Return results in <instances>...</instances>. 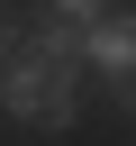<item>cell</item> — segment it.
<instances>
[{
	"mask_svg": "<svg viewBox=\"0 0 136 146\" xmlns=\"http://www.w3.org/2000/svg\"><path fill=\"white\" fill-rule=\"evenodd\" d=\"M0 110L27 119V128H45V137H63L82 119V64H54V55H36L18 36V55L0 64Z\"/></svg>",
	"mask_w": 136,
	"mask_h": 146,
	"instance_id": "6da1fadb",
	"label": "cell"
},
{
	"mask_svg": "<svg viewBox=\"0 0 136 146\" xmlns=\"http://www.w3.org/2000/svg\"><path fill=\"white\" fill-rule=\"evenodd\" d=\"M82 64H91L100 82H109V73H136V9H118V18L100 9V18L82 27Z\"/></svg>",
	"mask_w": 136,
	"mask_h": 146,
	"instance_id": "7a4b0ae2",
	"label": "cell"
},
{
	"mask_svg": "<svg viewBox=\"0 0 136 146\" xmlns=\"http://www.w3.org/2000/svg\"><path fill=\"white\" fill-rule=\"evenodd\" d=\"M100 9H109V0H45V18H73V27H91Z\"/></svg>",
	"mask_w": 136,
	"mask_h": 146,
	"instance_id": "3957f363",
	"label": "cell"
},
{
	"mask_svg": "<svg viewBox=\"0 0 136 146\" xmlns=\"http://www.w3.org/2000/svg\"><path fill=\"white\" fill-rule=\"evenodd\" d=\"M109 100H118V119H136V73H109Z\"/></svg>",
	"mask_w": 136,
	"mask_h": 146,
	"instance_id": "277c9868",
	"label": "cell"
},
{
	"mask_svg": "<svg viewBox=\"0 0 136 146\" xmlns=\"http://www.w3.org/2000/svg\"><path fill=\"white\" fill-rule=\"evenodd\" d=\"M9 55H18V9L0 0V64H9Z\"/></svg>",
	"mask_w": 136,
	"mask_h": 146,
	"instance_id": "5b68a950",
	"label": "cell"
}]
</instances>
